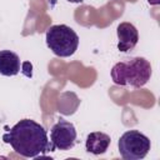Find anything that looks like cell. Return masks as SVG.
<instances>
[{"instance_id": "6da1fadb", "label": "cell", "mask_w": 160, "mask_h": 160, "mask_svg": "<svg viewBox=\"0 0 160 160\" xmlns=\"http://www.w3.org/2000/svg\"><path fill=\"white\" fill-rule=\"evenodd\" d=\"M2 140L24 158H36L52 151L48 131L42 125L31 119H22L16 122L2 135Z\"/></svg>"}, {"instance_id": "7a4b0ae2", "label": "cell", "mask_w": 160, "mask_h": 160, "mask_svg": "<svg viewBox=\"0 0 160 160\" xmlns=\"http://www.w3.org/2000/svg\"><path fill=\"white\" fill-rule=\"evenodd\" d=\"M151 76V65L145 58H131L116 62L111 69L114 84L120 86L130 85L132 88L144 86Z\"/></svg>"}, {"instance_id": "3957f363", "label": "cell", "mask_w": 160, "mask_h": 160, "mask_svg": "<svg viewBox=\"0 0 160 160\" xmlns=\"http://www.w3.org/2000/svg\"><path fill=\"white\" fill-rule=\"evenodd\" d=\"M46 45L59 58L71 56L79 46L78 34L68 25H52L46 30Z\"/></svg>"}, {"instance_id": "277c9868", "label": "cell", "mask_w": 160, "mask_h": 160, "mask_svg": "<svg viewBox=\"0 0 160 160\" xmlns=\"http://www.w3.org/2000/svg\"><path fill=\"white\" fill-rule=\"evenodd\" d=\"M119 152L125 160H140L144 159L150 150V139L139 130L125 131L119 141Z\"/></svg>"}, {"instance_id": "5b68a950", "label": "cell", "mask_w": 160, "mask_h": 160, "mask_svg": "<svg viewBox=\"0 0 160 160\" xmlns=\"http://www.w3.org/2000/svg\"><path fill=\"white\" fill-rule=\"evenodd\" d=\"M76 140V130L72 122L59 119L50 130L51 148L59 150H69L74 148Z\"/></svg>"}, {"instance_id": "8992f818", "label": "cell", "mask_w": 160, "mask_h": 160, "mask_svg": "<svg viewBox=\"0 0 160 160\" xmlns=\"http://www.w3.org/2000/svg\"><path fill=\"white\" fill-rule=\"evenodd\" d=\"M118 50L121 52H128L135 48V45L139 41V32L138 29L131 22H121L118 29Z\"/></svg>"}, {"instance_id": "52a82bcc", "label": "cell", "mask_w": 160, "mask_h": 160, "mask_svg": "<svg viewBox=\"0 0 160 160\" xmlns=\"http://www.w3.org/2000/svg\"><path fill=\"white\" fill-rule=\"evenodd\" d=\"M110 142H111V139L108 134L101 131H94L86 136L85 148L88 152H91L94 155H100L108 150Z\"/></svg>"}, {"instance_id": "ba28073f", "label": "cell", "mask_w": 160, "mask_h": 160, "mask_svg": "<svg viewBox=\"0 0 160 160\" xmlns=\"http://www.w3.org/2000/svg\"><path fill=\"white\" fill-rule=\"evenodd\" d=\"M20 71V58L10 50L0 51V74L4 76H14Z\"/></svg>"}, {"instance_id": "9c48e42d", "label": "cell", "mask_w": 160, "mask_h": 160, "mask_svg": "<svg viewBox=\"0 0 160 160\" xmlns=\"http://www.w3.org/2000/svg\"><path fill=\"white\" fill-rule=\"evenodd\" d=\"M68 1H70V2H82L84 0H68Z\"/></svg>"}, {"instance_id": "30bf717a", "label": "cell", "mask_w": 160, "mask_h": 160, "mask_svg": "<svg viewBox=\"0 0 160 160\" xmlns=\"http://www.w3.org/2000/svg\"><path fill=\"white\" fill-rule=\"evenodd\" d=\"M158 1H159V0H158Z\"/></svg>"}]
</instances>
